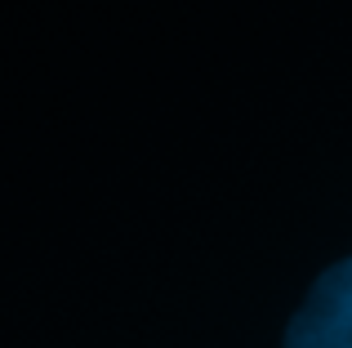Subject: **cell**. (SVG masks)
Segmentation results:
<instances>
[{
    "label": "cell",
    "mask_w": 352,
    "mask_h": 348,
    "mask_svg": "<svg viewBox=\"0 0 352 348\" xmlns=\"http://www.w3.org/2000/svg\"><path fill=\"white\" fill-rule=\"evenodd\" d=\"M281 348H352V254L312 281Z\"/></svg>",
    "instance_id": "cell-1"
}]
</instances>
